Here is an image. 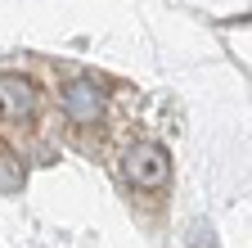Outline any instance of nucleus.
Here are the masks:
<instances>
[{"instance_id":"2","label":"nucleus","mask_w":252,"mask_h":248,"mask_svg":"<svg viewBox=\"0 0 252 248\" xmlns=\"http://www.w3.org/2000/svg\"><path fill=\"white\" fill-rule=\"evenodd\" d=\"M41 113V95L27 77H0V122L9 127H27Z\"/></svg>"},{"instance_id":"3","label":"nucleus","mask_w":252,"mask_h":248,"mask_svg":"<svg viewBox=\"0 0 252 248\" xmlns=\"http://www.w3.org/2000/svg\"><path fill=\"white\" fill-rule=\"evenodd\" d=\"M63 113H68L72 122H81V127L99 122V113H104V90L94 86V81H72L68 90H63Z\"/></svg>"},{"instance_id":"4","label":"nucleus","mask_w":252,"mask_h":248,"mask_svg":"<svg viewBox=\"0 0 252 248\" xmlns=\"http://www.w3.org/2000/svg\"><path fill=\"white\" fill-rule=\"evenodd\" d=\"M18 185H23V172H18V163H14V153H5V149H0V190H18Z\"/></svg>"},{"instance_id":"1","label":"nucleus","mask_w":252,"mask_h":248,"mask_svg":"<svg viewBox=\"0 0 252 248\" xmlns=\"http://www.w3.org/2000/svg\"><path fill=\"white\" fill-rule=\"evenodd\" d=\"M122 172H126V180H131V185H140V190H158V185L167 180V172H171V158H167V149H162V144L140 140V144L126 149Z\"/></svg>"}]
</instances>
